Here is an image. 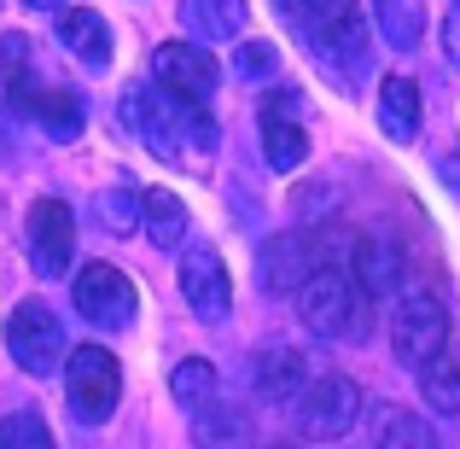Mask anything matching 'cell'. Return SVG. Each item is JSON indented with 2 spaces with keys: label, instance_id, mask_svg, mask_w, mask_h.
Returning a JSON list of instances; mask_svg holds the SVG:
<instances>
[{
  "label": "cell",
  "instance_id": "obj_1",
  "mask_svg": "<svg viewBox=\"0 0 460 449\" xmlns=\"http://www.w3.org/2000/svg\"><path fill=\"white\" fill-rule=\"evenodd\" d=\"M123 123L146 140V152H157L164 164H187V152H216V117L192 100H175L152 82H135L123 94Z\"/></svg>",
  "mask_w": 460,
  "mask_h": 449
},
{
  "label": "cell",
  "instance_id": "obj_2",
  "mask_svg": "<svg viewBox=\"0 0 460 449\" xmlns=\"http://www.w3.org/2000/svg\"><path fill=\"white\" fill-rule=\"evenodd\" d=\"M65 397L82 427H105L123 403V362L105 345H76L65 356Z\"/></svg>",
  "mask_w": 460,
  "mask_h": 449
},
{
  "label": "cell",
  "instance_id": "obj_3",
  "mask_svg": "<svg viewBox=\"0 0 460 449\" xmlns=\"http://www.w3.org/2000/svg\"><path fill=\"white\" fill-rule=\"evenodd\" d=\"M361 298L356 281H349L344 269H314L304 286H297V315H304V327L314 338H344V333H361Z\"/></svg>",
  "mask_w": 460,
  "mask_h": 449
},
{
  "label": "cell",
  "instance_id": "obj_4",
  "mask_svg": "<svg viewBox=\"0 0 460 449\" xmlns=\"http://www.w3.org/2000/svg\"><path fill=\"white\" fill-rule=\"evenodd\" d=\"M391 350L414 373L449 350V310L438 303V292H402V303L391 315Z\"/></svg>",
  "mask_w": 460,
  "mask_h": 449
},
{
  "label": "cell",
  "instance_id": "obj_5",
  "mask_svg": "<svg viewBox=\"0 0 460 449\" xmlns=\"http://www.w3.org/2000/svg\"><path fill=\"white\" fill-rule=\"evenodd\" d=\"M70 298H76V315L88 327H100V333H123V327L135 321V310H140L135 281H128L117 263H88V269H76Z\"/></svg>",
  "mask_w": 460,
  "mask_h": 449
},
{
  "label": "cell",
  "instance_id": "obj_6",
  "mask_svg": "<svg viewBox=\"0 0 460 449\" xmlns=\"http://www.w3.org/2000/svg\"><path fill=\"white\" fill-rule=\"evenodd\" d=\"M6 356L18 362L23 373H53L58 362L70 356L65 350V321H58L41 298L18 303V310L6 315Z\"/></svg>",
  "mask_w": 460,
  "mask_h": 449
},
{
  "label": "cell",
  "instance_id": "obj_7",
  "mask_svg": "<svg viewBox=\"0 0 460 449\" xmlns=\"http://www.w3.org/2000/svg\"><path fill=\"white\" fill-rule=\"evenodd\" d=\"M361 415V385L349 373H326V380H309V391L297 397V432L314 444H332L356 427Z\"/></svg>",
  "mask_w": 460,
  "mask_h": 449
},
{
  "label": "cell",
  "instance_id": "obj_8",
  "mask_svg": "<svg viewBox=\"0 0 460 449\" xmlns=\"http://www.w3.org/2000/svg\"><path fill=\"white\" fill-rule=\"evenodd\" d=\"M23 246H30V269L41 281H58L76 257V216H70L65 199H35L30 204V222H23Z\"/></svg>",
  "mask_w": 460,
  "mask_h": 449
},
{
  "label": "cell",
  "instance_id": "obj_9",
  "mask_svg": "<svg viewBox=\"0 0 460 449\" xmlns=\"http://www.w3.org/2000/svg\"><path fill=\"white\" fill-rule=\"evenodd\" d=\"M262 157L269 169H304L309 157V129H304V94L297 88H274L262 100Z\"/></svg>",
  "mask_w": 460,
  "mask_h": 449
},
{
  "label": "cell",
  "instance_id": "obj_10",
  "mask_svg": "<svg viewBox=\"0 0 460 449\" xmlns=\"http://www.w3.org/2000/svg\"><path fill=\"white\" fill-rule=\"evenodd\" d=\"M152 82L164 94H175V100L204 105L216 94V82H222V70H216V58L204 53L199 41H164L152 53Z\"/></svg>",
  "mask_w": 460,
  "mask_h": 449
},
{
  "label": "cell",
  "instance_id": "obj_11",
  "mask_svg": "<svg viewBox=\"0 0 460 449\" xmlns=\"http://www.w3.org/2000/svg\"><path fill=\"white\" fill-rule=\"evenodd\" d=\"M181 298H187V310L199 321H227V310H234V274H227V263L210 246H192L181 257Z\"/></svg>",
  "mask_w": 460,
  "mask_h": 449
},
{
  "label": "cell",
  "instance_id": "obj_12",
  "mask_svg": "<svg viewBox=\"0 0 460 449\" xmlns=\"http://www.w3.org/2000/svg\"><path fill=\"white\" fill-rule=\"evenodd\" d=\"M6 105H18V112L30 117L41 135H53V140H76L82 123H88V105H82V94L58 88V82H30V88L12 94Z\"/></svg>",
  "mask_w": 460,
  "mask_h": 449
},
{
  "label": "cell",
  "instance_id": "obj_13",
  "mask_svg": "<svg viewBox=\"0 0 460 449\" xmlns=\"http://www.w3.org/2000/svg\"><path fill=\"white\" fill-rule=\"evenodd\" d=\"M251 385H257L262 403H297V397L309 391V362H304V350H292V345L257 350V362H251Z\"/></svg>",
  "mask_w": 460,
  "mask_h": 449
},
{
  "label": "cell",
  "instance_id": "obj_14",
  "mask_svg": "<svg viewBox=\"0 0 460 449\" xmlns=\"http://www.w3.org/2000/svg\"><path fill=\"white\" fill-rule=\"evenodd\" d=\"M314 58H321V70L338 82V88H356L361 76H367V18H344L326 41H314Z\"/></svg>",
  "mask_w": 460,
  "mask_h": 449
},
{
  "label": "cell",
  "instance_id": "obj_15",
  "mask_svg": "<svg viewBox=\"0 0 460 449\" xmlns=\"http://www.w3.org/2000/svg\"><path fill=\"white\" fill-rule=\"evenodd\" d=\"M181 30H187V41H239L251 23V6L245 0H181L175 6Z\"/></svg>",
  "mask_w": 460,
  "mask_h": 449
},
{
  "label": "cell",
  "instance_id": "obj_16",
  "mask_svg": "<svg viewBox=\"0 0 460 449\" xmlns=\"http://www.w3.org/2000/svg\"><path fill=\"white\" fill-rule=\"evenodd\" d=\"M314 269H321V263H314V251H309L304 234L269 239V246H262V257H257V274H262V286H269V292H297Z\"/></svg>",
  "mask_w": 460,
  "mask_h": 449
},
{
  "label": "cell",
  "instance_id": "obj_17",
  "mask_svg": "<svg viewBox=\"0 0 460 449\" xmlns=\"http://www.w3.org/2000/svg\"><path fill=\"white\" fill-rule=\"evenodd\" d=\"M58 41H65V53L76 58V65H88V70L111 65V23H105L93 6L58 12Z\"/></svg>",
  "mask_w": 460,
  "mask_h": 449
},
{
  "label": "cell",
  "instance_id": "obj_18",
  "mask_svg": "<svg viewBox=\"0 0 460 449\" xmlns=\"http://www.w3.org/2000/svg\"><path fill=\"white\" fill-rule=\"evenodd\" d=\"M349 281H356V292L367 303L402 292V251H396L391 239H361L356 246V274H349Z\"/></svg>",
  "mask_w": 460,
  "mask_h": 449
},
{
  "label": "cell",
  "instance_id": "obj_19",
  "mask_svg": "<svg viewBox=\"0 0 460 449\" xmlns=\"http://www.w3.org/2000/svg\"><path fill=\"white\" fill-rule=\"evenodd\" d=\"M379 129L391 140H414L420 135V82L414 76H385L379 82Z\"/></svg>",
  "mask_w": 460,
  "mask_h": 449
},
{
  "label": "cell",
  "instance_id": "obj_20",
  "mask_svg": "<svg viewBox=\"0 0 460 449\" xmlns=\"http://www.w3.org/2000/svg\"><path fill=\"white\" fill-rule=\"evenodd\" d=\"M140 228H146V239L157 251H175L187 239V204L169 187H146L140 193Z\"/></svg>",
  "mask_w": 460,
  "mask_h": 449
},
{
  "label": "cell",
  "instance_id": "obj_21",
  "mask_svg": "<svg viewBox=\"0 0 460 449\" xmlns=\"http://www.w3.org/2000/svg\"><path fill=\"white\" fill-rule=\"evenodd\" d=\"M274 6H280V18L292 23L309 47L326 41L344 18H356V0H274Z\"/></svg>",
  "mask_w": 460,
  "mask_h": 449
},
{
  "label": "cell",
  "instance_id": "obj_22",
  "mask_svg": "<svg viewBox=\"0 0 460 449\" xmlns=\"http://www.w3.org/2000/svg\"><path fill=\"white\" fill-rule=\"evenodd\" d=\"M373 444L379 449H438V432H431L420 415H408V409L379 403L373 409Z\"/></svg>",
  "mask_w": 460,
  "mask_h": 449
},
{
  "label": "cell",
  "instance_id": "obj_23",
  "mask_svg": "<svg viewBox=\"0 0 460 449\" xmlns=\"http://www.w3.org/2000/svg\"><path fill=\"white\" fill-rule=\"evenodd\" d=\"M373 23L396 53H414L426 35V0H373Z\"/></svg>",
  "mask_w": 460,
  "mask_h": 449
},
{
  "label": "cell",
  "instance_id": "obj_24",
  "mask_svg": "<svg viewBox=\"0 0 460 449\" xmlns=\"http://www.w3.org/2000/svg\"><path fill=\"white\" fill-rule=\"evenodd\" d=\"M169 397H175L187 415H204L210 403H222V380H216V368L204 356H187L175 373H169Z\"/></svg>",
  "mask_w": 460,
  "mask_h": 449
},
{
  "label": "cell",
  "instance_id": "obj_25",
  "mask_svg": "<svg viewBox=\"0 0 460 449\" xmlns=\"http://www.w3.org/2000/svg\"><path fill=\"white\" fill-rule=\"evenodd\" d=\"M192 432H199L204 449H245L251 420H245V409H239V403H210L204 415H192Z\"/></svg>",
  "mask_w": 460,
  "mask_h": 449
},
{
  "label": "cell",
  "instance_id": "obj_26",
  "mask_svg": "<svg viewBox=\"0 0 460 449\" xmlns=\"http://www.w3.org/2000/svg\"><path fill=\"white\" fill-rule=\"evenodd\" d=\"M420 391H426V403L438 409V415H460V356L443 350L438 362H426V368H420Z\"/></svg>",
  "mask_w": 460,
  "mask_h": 449
},
{
  "label": "cell",
  "instance_id": "obj_27",
  "mask_svg": "<svg viewBox=\"0 0 460 449\" xmlns=\"http://www.w3.org/2000/svg\"><path fill=\"white\" fill-rule=\"evenodd\" d=\"M35 47H30V35H18V30H6L0 35V82H6V100L12 94H23L30 82H41L35 76Z\"/></svg>",
  "mask_w": 460,
  "mask_h": 449
},
{
  "label": "cell",
  "instance_id": "obj_28",
  "mask_svg": "<svg viewBox=\"0 0 460 449\" xmlns=\"http://www.w3.org/2000/svg\"><path fill=\"white\" fill-rule=\"evenodd\" d=\"M0 449H58V438L35 409H18V415L0 420Z\"/></svg>",
  "mask_w": 460,
  "mask_h": 449
},
{
  "label": "cell",
  "instance_id": "obj_29",
  "mask_svg": "<svg viewBox=\"0 0 460 449\" xmlns=\"http://www.w3.org/2000/svg\"><path fill=\"white\" fill-rule=\"evenodd\" d=\"M93 222L105 234H135L140 228V193H100L93 199Z\"/></svg>",
  "mask_w": 460,
  "mask_h": 449
},
{
  "label": "cell",
  "instance_id": "obj_30",
  "mask_svg": "<svg viewBox=\"0 0 460 449\" xmlns=\"http://www.w3.org/2000/svg\"><path fill=\"white\" fill-rule=\"evenodd\" d=\"M234 70H239L245 82H269L274 70H280V53H274V41H239Z\"/></svg>",
  "mask_w": 460,
  "mask_h": 449
},
{
  "label": "cell",
  "instance_id": "obj_31",
  "mask_svg": "<svg viewBox=\"0 0 460 449\" xmlns=\"http://www.w3.org/2000/svg\"><path fill=\"white\" fill-rule=\"evenodd\" d=\"M443 58H449V65L460 70V0L449 12H443Z\"/></svg>",
  "mask_w": 460,
  "mask_h": 449
},
{
  "label": "cell",
  "instance_id": "obj_32",
  "mask_svg": "<svg viewBox=\"0 0 460 449\" xmlns=\"http://www.w3.org/2000/svg\"><path fill=\"white\" fill-rule=\"evenodd\" d=\"M438 169H443V181H455V187H460V147L443 152V157H438Z\"/></svg>",
  "mask_w": 460,
  "mask_h": 449
},
{
  "label": "cell",
  "instance_id": "obj_33",
  "mask_svg": "<svg viewBox=\"0 0 460 449\" xmlns=\"http://www.w3.org/2000/svg\"><path fill=\"white\" fill-rule=\"evenodd\" d=\"M23 6H35V12H53V6H65V0H23Z\"/></svg>",
  "mask_w": 460,
  "mask_h": 449
},
{
  "label": "cell",
  "instance_id": "obj_34",
  "mask_svg": "<svg viewBox=\"0 0 460 449\" xmlns=\"http://www.w3.org/2000/svg\"><path fill=\"white\" fill-rule=\"evenodd\" d=\"M269 449H297V444H269Z\"/></svg>",
  "mask_w": 460,
  "mask_h": 449
}]
</instances>
